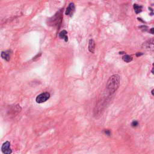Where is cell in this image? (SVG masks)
<instances>
[{
	"instance_id": "cell-1",
	"label": "cell",
	"mask_w": 154,
	"mask_h": 154,
	"mask_svg": "<svg viewBox=\"0 0 154 154\" xmlns=\"http://www.w3.org/2000/svg\"><path fill=\"white\" fill-rule=\"evenodd\" d=\"M120 85V76L118 75H113L107 81L106 90L109 94H112L119 88Z\"/></svg>"
},
{
	"instance_id": "cell-2",
	"label": "cell",
	"mask_w": 154,
	"mask_h": 154,
	"mask_svg": "<svg viewBox=\"0 0 154 154\" xmlns=\"http://www.w3.org/2000/svg\"><path fill=\"white\" fill-rule=\"evenodd\" d=\"M62 18V13L61 11L60 10L54 16H52L51 19H49L50 24H52L53 26H56L58 24H60L61 22Z\"/></svg>"
},
{
	"instance_id": "cell-3",
	"label": "cell",
	"mask_w": 154,
	"mask_h": 154,
	"mask_svg": "<svg viewBox=\"0 0 154 154\" xmlns=\"http://www.w3.org/2000/svg\"><path fill=\"white\" fill-rule=\"evenodd\" d=\"M50 97V93L48 92H44L38 94L36 98L35 101L37 103H42L45 102Z\"/></svg>"
},
{
	"instance_id": "cell-4",
	"label": "cell",
	"mask_w": 154,
	"mask_h": 154,
	"mask_svg": "<svg viewBox=\"0 0 154 154\" xmlns=\"http://www.w3.org/2000/svg\"><path fill=\"white\" fill-rule=\"evenodd\" d=\"M142 48L147 51H154V37L146 41L142 45Z\"/></svg>"
},
{
	"instance_id": "cell-5",
	"label": "cell",
	"mask_w": 154,
	"mask_h": 154,
	"mask_svg": "<svg viewBox=\"0 0 154 154\" xmlns=\"http://www.w3.org/2000/svg\"><path fill=\"white\" fill-rule=\"evenodd\" d=\"M1 152L3 154H11L12 153L10 143L9 141H7L2 144Z\"/></svg>"
},
{
	"instance_id": "cell-6",
	"label": "cell",
	"mask_w": 154,
	"mask_h": 154,
	"mask_svg": "<svg viewBox=\"0 0 154 154\" xmlns=\"http://www.w3.org/2000/svg\"><path fill=\"white\" fill-rule=\"evenodd\" d=\"M75 4L73 2H70L68 7H67L66 8V10L65 11V14L67 15V16H72L75 11Z\"/></svg>"
},
{
	"instance_id": "cell-7",
	"label": "cell",
	"mask_w": 154,
	"mask_h": 154,
	"mask_svg": "<svg viewBox=\"0 0 154 154\" xmlns=\"http://www.w3.org/2000/svg\"><path fill=\"white\" fill-rule=\"evenodd\" d=\"M88 50L90 52L94 53L95 50V42L93 39H90L88 42Z\"/></svg>"
},
{
	"instance_id": "cell-8",
	"label": "cell",
	"mask_w": 154,
	"mask_h": 154,
	"mask_svg": "<svg viewBox=\"0 0 154 154\" xmlns=\"http://www.w3.org/2000/svg\"><path fill=\"white\" fill-rule=\"evenodd\" d=\"M1 57L4 59L6 61H9L10 58V51H2L1 54Z\"/></svg>"
},
{
	"instance_id": "cell-9",
	"label": "cell",
	"mask_w": 154,
	"mask_h": 154,
	"mask_svg": "<svg viewBox=\"0 0 154 154\" xmlns=\"http://www.w3.org/2000/svg\"><path fill=\"white\" fill-rule=\"evenodd\" d=\"M67 32L66 30H63L58 34V37L61 39H64L65 42H67L68 37L67 35Z\"/></svg>"
},
{
	"instance_id": "cell-10",
	"label": "cell",
	"mask_w": 154,
	"mask_h": 154,
	"mask_svg": "<svg viewBox=\"0 0 154 154\" xmlns=\"http://www.w3.org/2000/svg\"><path fill=\"white\" fill-rule=\"evenodd\" d=\"M134 11L135 12L136 14H138L139 13H140L142 10V6L141 5H139L138 4H134Z\"/></svg>"
},
{
	"instance_id": "cell-11",
	"label": "cell",
	"mask_w": 154,
	"mask_h": 154,
	"mask_svg": "<svg viewBox=\"0 0 154 154\" xmlns=\"http://www.w3.org/2000/svg\"><path fill=\"white\" fill-rule=\"evenodd\" d=\"M123 60L126 63H129L132 60V57L129 55H125L123 57Z\"/></svg>"
},
{
	"instance_id": "cell-12",
	"label": "cell",
	"mask_w": 154,
	"mask_h": 154,
	"mask_svg": "<svg viewBox=\"0 0 154 154\" xmlns=\"http://www.w3.org/2000/svg\"><path fill=\"white\" fill-rule=\"evenodd\" d=\"M137 125H138V122L136 120H134L131 123V126L132 127H136Z\"/></svg>"
},
{
	"instance_id": "cell-13",
	"label": "cell",
	"mask_w": 154,
	"mask_h": 154,
	"mask_svg": "<svg viewBox=\"0 0 154 154\" xmlns=\"http://www.w3.org/2000/svg\"><path fill=\"white\" fill-rule=\"evenodd\" d=\"M105 133L106 135H109L111 134L110 131H108V130H105Z\"/></svg>"
},
{
	"instance_id": "cell-14",
	"label": "cell",
	"mask_w": 154,
	"mask_h": 154,
	"mask_svg": "<svg viewBox=\"0 0 154 154\" xmlns=\"http://www.w3.org/2000/svg\"><path fill=\"white\" fill-rule=\"evenodd\" d=\"M142 55V53H141V52H137V54H136V56L137 57H139V56H140V55Z\"/></svg>"
},
{
	"instance_id": "cell-15",
	"label": "cell",
	"mask_w": 154,
	"mask_h": 154,
	"mask_svg": "<svg viewBox=\"0 0 154 154\" xmlns=\"http://www.w3.org/2000/svg\"><path fill=\"white\" fill-rule=\"evenodd\" d=\"M150 32L151 33H152V34H154V28H151V29H150Z\"/></svg>"
},
{
	"instance_id": "cell-16",
	"label": "cell",
	"mask_w": 154,
	"mask_h": 154,
	"mask_svg": "<svg viewBox=\"0 0 154 154\" xmlns=\"http://www.w3.org/2000/svg\"><path fill=\"white\" fill-rule=\"evenodd\" d=\"M151 93H152V95L154 96V89H153V90H152Z\"/></svg>"
},
{
	"instance_id": "cell-17",
	"label": "cell",
	"mask_w": 154,
	"mask_h": 154,
	"mask_svg": "<svg viewBox=\"0 0 154 154\" xmlns=\"http://www.w3.org/2000/svg\"><path fill=\"white\" fill-rule=\"evenodd\" d=\"M152 73H153V74H154V67L152 69Z\"/></svg>"
},
{
	"instance_id": "cell-18",
	"label": "cell",
	"mask_w": 154,
	"mask_h": 154,
	"mask_svg": "<svg viewBox=\"0 0 154 154\" xmlns=\"http://www.w3.org/2000/svg\"><path fill=\"white\" fill-rule=\"evenodd\" d=\"M153 66H154V63H153Z\"/></svg>"
}]
</instances>
